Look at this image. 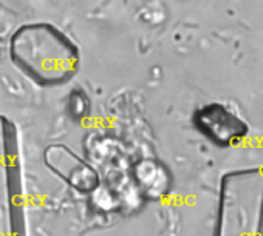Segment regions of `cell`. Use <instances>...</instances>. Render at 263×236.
<instances>
[{
	"label": "cell",
	"instance_id": "cell-1",
	"mask_svg": "<svg viewBox=\"0 0 263 236\" xmlns=\"http://www.w3.org/2000/svg\"><path fill=\"white\" fill-rule=\"evenodd\" d=\"M13 62L41 85H61L78 71L76 45L50 24H28L11 37Z\"/></svg>",
	"mask_w": 263,
	"mask_h": 236
},
{
	"label": "cell",
	"instance_id": "cell-2",
	"mask_svg": "<svg viewBox=\"0 0 263 236\" xmlns=\"http://www.w3.org/2000/svg\"><path fill=\"white\" fill-rule=\"evenodd\" d=\"M263 210V173L235 171L224 178L218 236H258Z\"/></svg>",
	"mask_w": 263,
	"mask_h": 236
},
{
	"label": "cell",
	"instance_id": "cell-3",
	"mask_svg": "<svg viewBox=\"0 0 263 236\" xmlns=\"http://www.w3.org/2000/svg\"><path fill=\"white\" fill-rule=\"evenodd\" d=\"M0 236H25L16 130L0 117Z\"/></svg>",
	"mask_w": 263,
	"mask_h": 236
},
{
	"label": "cell",
	"instance_id": "cell-4",
	"mask_svg": "<svg viewBox=\"0 0 263 236\" xmlns=\"http://www.w3.org/2000/svg\"><path fill=\"white\" fill-rule=\"evenodd\" d=\"M194 122L206 138L223 147L238 144L248 135V125L241 117L232 108L217 102L200 108Z\"/></svg>",
	"mask_w": 263,
	"mask_h": 236
},
{
	"label": "cell",
	"instance_id": "cell-5",
	"mask_svg": "<svg viewBox=\"0 0 263 236\" xmlns=\"http://www.w3.org/2000/svg\"><path fill=\"white\" fill-rule=\"evenodd\" d=\"M45 161L56 175L71 184L76 190L87 193L96 188V173L70 148L62 145H53L45 152Z\"/></svg>",
	"mask_w": 263,
	"mask_h": 236
}]
</instances>
